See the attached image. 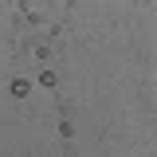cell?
Returning a JSON list of instances; mask_svg holds the SVG:
<instances>
[{"label":"cell","instance_id":"obj_1","mask_svg":"<svg viewBox=\"0 0 157 157\" xmlns=\"http://www.w3.org/2000/svg\"><path fill=\"white\" fill-rule=\"evenodd\" d=\"M28 94H32L28 78H16V82H12V98H28Z\"/></svg>","mask_w":157,"mask_h":157},{"label":"cell","instance_id":"obj_2","mask_svg":"<svg viewBox=\"0 0 157 157\" xmlns=\"http://www.w3.org/2000/svg\"><path fill=\"white\" fill-rule=\"evenodd\" d=\"M39 82H43V86H47V90H51V86H55L59 78H55V71H43V75H39Z\"/></svg>","mask_w":157,"mask_h":157}]
</instances>
